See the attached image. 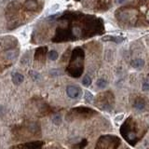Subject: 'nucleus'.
<instances>
[{"mask_svg":"<svg viewBox=\"0 0 149 149\" xmlns=\"http://www.w3.org/2000/svg\"><path fill=\"white\" fill-rule=\"evenodd\" d=\"M80 53L76 50L72 57L71 63L67 67V72L72 77H79L83 72V65Z\"/></svg>","mask_w":149,"mask_h":149,"instance_id":"7ed1b4c3","label":"nucleus"},{"mask_svg":"<svg viewBox=\"0 0 149 149\" xmlns=\"http://www.w3.org/2000/svg\"><path fill=\"white\" fill-rule=\"evenodd\" d=\"M66 93L69 98L71 99H77L81 94V89L77 86L70 85L66 88Z\"/></svg>","mask_w":149,"mask_h":149,"instance_id":"6e6552de","label":"nucleus"},{"mask_svg":"<svg viewBox=\"0 0 149 149\" xmlns=\"http://www.w3.org/2000/svg\"><path fill=\"white\" fill-rule=\"evenodd\" d=\"M44 144L43 142H32V143H21L18 146H13L11 149H40Z\"/></svg>","mask_w":149,"mask_h":149,"instance_id":"0eeeda50","label":"nucleus"},{"mask_svg":"<svg viewBox=\"0 0 149 149\" xmlns=\"http://www.w3.org/2000/svg\"><path fill=\"white\" fill-rule=\"evenodd\" d=\"M23 76L21 74L16 72L12 74V82L15 85H20L21 83H23Z\"/></svg>","mask_w":149,"mask_h":149,"instance_id":"f8f14e48","label":"nucleus"},{"mask_svg":"<svg viewBox=\"0 0 149 149\" xmlns=\"http://www.w3.org/2000/svg\"><path fill=\"white\" fill-rule=\"evenodd\" d=\"M23 8L27 11H36L38 8V3L37 0H25Z\"/></svg>","mask_w":149,"mask_h":149,"instance_id":"1a4fd4ad","label":"nucleus"},{"mask_svg":"<svg viewBox=\"0 0 149 149\" xmlns=\"http://www.w3.org/2000/svg\"><path fill=\"white\" fill-rule=\"evenodd\" d=\"M120 146V139L116 135H103L100 137L95 149H117Z\"/></svg>","mask_w":149,"mask_h":149,"instance_id":"f03ea898","label":"nucleus"},{"mask_svg":"<svg viewBox=\"0 0 149 149\" xmlns=\"http://www.w3.org/2000/svg\"><path fill=\"white\" fill-rule=\"evenodd\" d=\"M143 90H144V91L149 90V81L144 82L143 84Z\"/></svg>","mask_w":149,"mask_h":149,"instance_id":"aec40b11","label":"nucleus"},{"mask_svg":"<svg viewBox=\"0 0 149 149\" xmlns=\"http://www.w3.org/2000/svg\"><path fill=\"white\" fill-rule=\"evenodd\" d=\"M134 107L139 111H143L147 107V101L146 98H137L135 99Z\"/></svg>","mask_w":149,"mask_h":149,"instance_id":"9d476101","label":"nucleus"},{"mask_svg":"<svg viewBox=\"0 0 149 149\" xmlns=\"http://www.w3.org/2000/svg\"><path fill=\"white\" fill-rule=\"evenodd\" d=\"M114 103V95L110 91H106L97 96L95 100V104L99 108L103 109L104 111H110L113 108Z\"/></svg>","mask_w":149,"mask_h":149,"instance_id":"20e7f679","label":"nucleus"},{"mask_svg":"<svg viewBox=\"0 0 149 149\" xmlns=\"http://www.w3.org/2000/svg\"><path fill=\"white\" fill-rule=\"evenodd\" d=\"M95 114H97V112L94 111L93 109L88 108V107H77V108H73L69 113V116L71 117L70 118L74 119V118H89L90 117H92Z\"/></svg>","mask_w":149,"mask_h":149,"instance_id":"39448f33","label":"nucleus"},{"mask_svg":"<svg viewBox=\"0 0 149 149\" xmlns=\"http://www.w3.org/2000/svg\"><path fill=\"white\" fill-rule=\"evenodd\" d=\"M120 132L126 139V141L130 143L131 146H134L140 139V137L138 136L139 130L137 129L136 121L133 120L131 117L128 118L124 122V124L122 125L120 129Z\"/></svg>","mask_w":149,"mask_h":149,"instance_id":"f257e3e1","label":"nucleus"},{"mask_svg":"<svg viewBox=\"0 0 149 149\" xmlns=\"http://www.w3.org/2000/svg\"><path fill=\"white\" fill-rule=\"evenodd\" d=\"M147 20H148V21H149V15H148V16H147Z\"/></svg>","mask_w":149,"mask_h":149,"instance_id":"412c9836","label":"nucleus"},{"mask_svg":"<svg viewBox=\"0 0 149 149\" xmlns=\"http://www.w3.org/2000/svg\"><path fill=\"white\" fill-rule=\"evenodd\" d=\"M82 83L83 85L86 86V87H89L90 84H91V78L88 76V74H86V76L83 77V80H82Z\"/></svg>","mask_w":149,"mask_h":149,"instance_id":"a211bd4d","label":"nucleus"},{"mask_svg":"<svg viewBox=\"0 0 149 149\" xmlns=\"http://www.w3.org/2000/svg\"><path fill=\"white\" fill-rule=\"evenodd\" d=\"M131 65H132V67L134 68H142L144 65V62L142 59H136L131 62Z\"/></svg>","mask_w":149,"mask_h":149,"instance_id":"ddd939ff","label":"nucleus"},{"mask_svg":"<svg viewBox=\"0 0 149 149\" xmlns=\"http://www.w3.org/2000/svg\"><path fill=\"white\" fill-rule=\"evenodd\" d=\"M58 57H59V54L56 50H51V51L49 52V59L50 60L56 61L57 59H58Z\"/></svg>","mask_w":149,"mask_h":149,"instance_id":"f3484780","label":"nucleus"},{"mask_svg":"<svg viewBox=\"0 0 149 149\" xmlns=\"http://www.w3.org/2000/svg\"><path fill=\"white\" fill-rule=\"evenodd\" d=\"M97 86L100 89H104L106 86H107V81L103 78H99L97 80Z\"/></svg>","mask_w":149,"mask_h":149,"instance_id":"dca6fc26","label":"nucleus"},{"mask_svg":"<svg viewBox=\"0 0 149 149\" xmlns=\"http://www.w3.org/2000/svg\"><path fill=\"white\" fill-rule=\"evenodd\" d=\"M84 99H85L86 102L91 103L93 101V95L91 94L89 90H85V92H84Z\"/></svg>","mask_w":149,"mask_h":149,"instance_id":"2eb2a0df","label":"nucleus"},{"mask_svg":"<svg viewBox=\"0 0 149 149\" xmlns=\"http://www.w3.org/2000/svg\"><path fill=\"white\" fill-rule=\"evenodd\" d=\"M86 144H87V141H86V140H83V141H82L81 143H77L74 147H76V148H78V149H82L83 147H84V146H86Z\"/></svg>","mask_w":149,"mask_h":149,"instance_id":"6ab92c4d","label":"nucleus"},{"mask_svg":"<svg viewBox=\"0 0 149 149\" xmlns=\"http://www.w3.org/2000/svg\"><path fill=\"white\" fill-rule=\"evenodd\" d=\"M46 52H47V48L46 47L38 48V49L37 50V51H36V54H34V60H36V61H41V62H43L44 59H45Z\"/></svg>","mask_w":149,"mask_h":149,"instance_id":"9b49d317","label":"nucleus"},{"mask_svg":"<svg viewBox=\"0 0 149 149\" xmlns=\"http://www.w3.org/2000/svg\"><path fill=\"white\" fill-rule=\"evenodd\" d=\"M19 8H20V3L18 1H12L7 6L6 15H7V18L10 21V23L15 21V17L17 16Z\"/></svg>","mask_w":149,"mask_h":149,"instance_id":"423d86ee","label":"nucleus"},{"mask_svg":"<svg viewBox=\"0 0 149 149\" xmlns=\"http://www.w3.org/2000/svg\"><path fill=\"white\" fill-rule=\"evenodd\" d=\"M103 40H111V41H115V42H117V43H120V42H122L123 41V38H121V37H106L104 38H103Z\"/></svg>","mask_w":149,"mask_h":149,"instance_id":"4468645a","label":"nucleus"}]
</instances>
